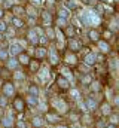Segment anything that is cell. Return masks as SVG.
<instances>
[{
	"mask_svg": "<svg viewBox=\"0 0 119 128\" xmlns=\"http://www.w3.org/2000/svg\"><path fill=\"white\" fill-rule=\"evenodd\" d=\"M85 106H86V109H95V106H97V103L92 100V98H88L86 101H85Z\"/></svg>",
	"mask_w": 119,
	"mask_h": 128,
	"instance_id": "cell-12",
	"label": "cell"
},
{
	"mask_svg": "<svg viewBox=\"0 0 119 128\" xmlns=\"http://www.w3.org/2000/svg\"><path fill=\"white\" fill-rule=\"evenodd\" d=\"M20 63L21 64H28V55L21 54V55H20Z\"/></svg>",
	"mask_w": 119,
	"mask_h": 128,
	"instance_id": "cell-20",
	"label": "cell"
},
{
	"mask_svg": "<svg viewBox=\"0 0 119 128\" xmlns=\"http://www.w3.org/2000/svg\"><path fill=\"white\" fill-rule=\"evenodd\" d=\"M3 125H4V127H12V118H10V116H6V118L3 119Z\"/></svg>",
	"mask_w": 119,
	"mask_h": 128,
	"instance_id": "cell-18",
	"label": "cell"
},
{
	"mask_svg": "<svg viewBox=\"0 0 119 128\" xmlns=\"http://www.w3.org/2000/svg\"><path fill=\"white\" fill-rule=\"evenodd\" d=\"M37 94H39V90H37V86H30V96L37 97Z\"/></svg>",
	"mask_w": 119,
	"mask_h": 128,
	"instance_id": "cell-21",
	"label": "cell"
},
{
	"mask_svg": "<svg viewBox=\"0 0 119 128\" xmlns=\"http://www.w3.org/2000/svg\"><path fill=\"white\" fill-rule=\"evenodd\" d=\"M21 51H22V46L20 43H12L10 45V54L12 55H18V54H21Z\"/></svg>",
	"mask_w": 119,
	"mask_h": 128,
	"instance_id": "cell-3",
	"label": "cell"
},
{
	"mask_svg": "<svg viewBox=\"0 0 119 128\" xmlns=\"http://www.w3.org/2000/svg\"><path fill=\"white\" fill-rule=\"evenodd\" d=\"M0 39H3V34H2V33H0Z\"/></svg>",
	"mask_w": 119,
	"mask_h": 128,
	"instance_id": "cell-47",
	"label": "cell"
},
{
	"mask_svg": "<svg viewBox=\"0 0 119 128\" xmlns=\"http://www.w3.org/2000/svg\"><path fill=\"white\" fill-rule=\"evenodd\" d=\"M0 104L4 106V104H6V98H0Z\"/></svg>",
	"mask_w": 119,
	"mask_h": 128,
	"instance_id": "cell-42",
	"label": "cell"
},
{
	"mask_svg": "<svg viewBox=\"0 0 119 128\" xmlns=\"http://www.w3.org/2000/svg\"><path fill=\"white\" fill-rule=\"evenodd\" d=\"M67 63L68 64H74L76 63V57H74V55H67Z\"/></svg>",
	"mask_w": 119,
	"mask_h": 128,
	"instance_id": "cell-25",
	"label": "cell"
},
{
	"mask_svg": "<svg viewBox=\"0 0 119 128\" xmlns=\"http://www.w3.org/2000/svg\"><path fill=\"white\" fill-rule=\"evenodd\" d=\"M12 9H14V12H15L16 15H21V14L24 12V9H22V8H20V6H14Z\"/></svg>",
	"mask_w": 119,
	"mask_h": 128,
	"instance_id": "cell-24",
	"label": "cell"
},
{
	"mask_svg": "<svg viewBox=\"0 0 119 128\" xmlns=\"http://www.w3.org/2000/svg\"><path fill=\"white\" fill-rule=\"evenodd\" d=\"M67 16H68V10H67V9L60 10V18H67Z\"/></svg>",
	"mask_w": 119,
	"mask_h": 128,
	"instance_id": "cell-26",
	"label": "cell"
},
{
	"mask_svg": "<svg viewBox=\"0 0 119 128\" xmlns=\"http://www.w3.org/2000/svg\"><path fill=\"white\" fill-rule=\"evenodd\" d=\"M68 45H70V48H72L73 51H78V49H80V45H79V42H78V40H74V39H72Z\"/></svg>",
	"mask_w": 119,
	"mask_h": 128,
	"instance_id": "cell-8",
	"label": "cell"
},
{
	"mask_svg": "<svg viewBox=\"0 0 119 128\" xmlns=\"http://www.w3.org/2000/svg\"><path fill=\"white\" fill-rule=\"evenodd\" d=\"M43 20H45V21H48V22H49V21H51V15H49V14H48V12H45V14H43Z\"/></svg>",
	"mask_w": 119,
	"mask_h": 128,
	"instance_id": "cell-34",
	"label": "cell"
},
{
	"mask_svg": "<svg viewBox=\"0 0 119 128\" xmlns=\"http://www.w3.org/2000/svg\"><path fill=\"white\" fill-rule=\"evenodd\" d=\"M49 78V72L46 70V68H42L40 70V73H39V79L42 80V82H46V79Z\"/></svg>",
	"mask_w": 119,
	"mask_h": 128,
	"instance_id": "cell-6",
	"label": "cell"
},
{
	"mask_svg": "<svg viewBox=\"0 0 119 128\" xmlns=\"http://www.w3.org/2000/svg\"><path fill=\"white\" fill-rule=\"evenodd\" d=\"M18 128H26V122L20 121V122H18Z\"/></svg>",
	"mask_w": 119,
	"mask_h": 128,
	"instance_id": "cell-40",
	"label": "cell"
},
{
	"mask_svg": "<svg viewBox=\"0 0 119 128\" xmlns=\"http://www.w3.org/2000/svg\"><path fill=\"white\" fill-rule=\"evenodd\" d=\"M45 54H46V51H45V48H39V49L36 51V55H37V57H40V58H42V57H43Z\"/></svg>",
	"mask_w": 119,
	"mask_h": 128,
	"instance_id": "cell-23",
	"label": "cell"
},
{
	"mask_svg": "<svg viewBox=\"0 0 119 128\" xmlns=\"http://www.w3.org/2000/svg\"><path fill=\"white\" fill-rule=\"evenodd\" d=\"M58 128H67V127H58Z\"/></svg>",
	"mask_w": 119,
	"mask_h": 128,
	"instance_id": "cell-49",
	"label": "cell"
},
{
	"mask_svg": "<svg viewBox=\"0 0 119 128\" xmlns=\"http://www.w3.org/2000/svg\"><path fill=\"white\" fill-rule=\"evenodd\" d=\"M80 20H82V22H84L85 26H91V12H88V10L82 12Z\"/></svg>",
	"mask_w": 119,
	"mask_h": 128,
	"instance_id": "cell-2",
	"label": "cell"
},
{
	"mask_svg": "<svg viewBox=\"0 0 119 128\" xmlns=\"http://www.w3.org/2000/svg\"><path fill=\"white\" fill-rule=\"evenodd\" d=\"M0 58H2V60H6V58H8V52H6L4 49H0Z\"/></svg>",
	"mask_w": 119,
	"mask_h": 128,
	"instance_id": "cell-30",
	"label": "cell"
},
{
	"mask_svg": "<svg viewBox=\"0 0 119 128\" xmlns=\"http://www.w3.org/2000/svg\"><path fill=\"white\" fill-rule=\"evenodd\" d=\"M109 128H115V125H110V127H109Z\"/></svg>",
	"mask_w": 119,
	"mask_h": 128,
	"instance_id": "cell-48",
	"label": "cell"
},
{
	"mask_svg": "<svg viewBox=\"0 0 119 128\" xmlns=\"http://www.w3.org/2000/svg\"><path fill=\"white\" fill-rule=\"evenodd\" d=\"M12 22L15 24V27H21V26H22V22H21L18 18H12Z\"/></svg>",
	"mask_w": 119,
	"mask_h": 128,
	"instance_id": "cell-29",
	"label": "cell"
},
{
	"mask_svg": "<svg viewBox=\"0 0 119 128\" xmlns=\"http://www.w3.org/2000/svg\"><path fill=\"white\" fill-rule=\"evenodd\" d=\"M2 15H3V10H2V9H0V16H2Z\"/></svg>",
	"mask_w": 119,
	"mask_h": 128,
	"instance_id": "cell-46",
	"label": "cell"
},
{
	"mask_svg": "<svg viewBox=\"0 0 119 128\" xmlns=\"http://www.w3.org/2000/svg\"><path fill=\"white\" fill-rule=\"evenodd\" d=\"M82 82H84V84H89V82H91L89 76H85V78H82Z\"/></svg>",
	"mask_w": 119,
	"mask_h": 128,
	"instance_id": "cell-39",
	"label": "cell"
},
{
	"mask_svg": "<svg viewBox=\"0 0 119 128\" xmlns=\"http://www.w3.org/2000/svg\"><path fill=\"white\" fill-rule=\"evenodd\" d=\"M46 34L49 36V39H52V37H54V32H52L51 28H48V30H46Z\"/></svg>",
	"mask_w": 119,
	"mask_h": 128,
	"instance_id": "cell-38",
	"label": "cell"
},
{
	"mask_svg": "<svg viewBox=\"0 0 119 128\" xmlns=\"http://www.w3.org/2000/svg\"><path fill=\"white\" fill-rule=\"evenodd\" d=\"M98 48H100L103 52H109V51H110V48H109V45H107L106 42H98Z\"/></svg>",
	"mask_w": 119,
	"mask_h": 128,
	"instance_id": "cell-10",
	"label": "cell"
},
{
	"mask_svg": "<svg viewBox=\"0 0 119 128\" xmlns=\"http://www.w3.org/2000/svg\"><path fill=\"white\" fill-rule=\"evenodd\" d=\"M89 37H91L92 40H98V33H97V32H94V30H92V32L89 33Z\"/></svg>",
	"mask_w": 119,
	"mask_h": 128,
	"instance_id": "cell-27",
	"label": "cell"
},
{
	"mask_svg": "<svg viewBox=\"0 0 119 128\" xmlns=\"http://www.w3.org/2000/svg\"><path fill=\"white\" fill-rule=\"evenodd\" d=\"M85 63L88 64V66H92V64L95 63V55H94V54H88V55L85 57Z\"/></svg>",
	"mask_w": 119,
	"mask_h": 128,
	"instance_id": "cell-7",
	"label": "cell"
},
{
	"mask_svg": "<svg viewBox=\"0 0 119 128\" xmlns=\"http://www.w3.org/2000/svg\"><path fill=\"white\" fill-rule=\"evenodd\" d=\"M62 74H64V76H70V72H68L67 68H62Z\"/></svg>",
	"mask_w": 119,
	"mask_h": 128,
	"instance_id": "cell-41",
	"label": "cell"
},
{
	"mask_svg": "<svg viewBox=\"0 0 119 128\" xmlns=\"http://www.w3.org/2000/svg\"><path fill=\"white\" fill-rule=\"evenodd\" d=\"M15 79H16V80L24 79V73H22V72H16V73H15Z\"/></svg>",
	"mask_w": 119,
	"mask_h": 128,
	"instance_id": "cell-28",
	"label": "cell"
},
{
	"mask_svg": "<svg viewBox=\"0 0 119 128\" xmlns=\"http://www.w3.org/2000/svg\"><path fill=\"white\" fill-rule=\"evenodd\" d=\"M28 37H30V40H31V42H37V40H39V36H37L36 30H30Z\"/></svg>",
	"mask_w": 119,
	"mask_h": 128,
	"instance_id": "cell-11",
	"label": "cell"
},
{
	"mask_svg": "<svg viewBox=\"0 0 119 128\" xmlns=\"http://www.w3.org/2000/svg\"><path fill=\"white\" fill-rule=\"evenodd\" d=\"M34 3H36V4H39V3H40V2H39V0H34Z\"/></svg>",
	"mask_w": 119,
	"mask_h": 128,
	"instance_id": "cell-45",
	"label": "cell"
},
{
	"mask_svg": "<svg viewBox=\"0 0 119 128\" xmlns=\"http://www.w3.org/2000/svg\"><path fill=\"white\" fill-rule=\"evenodd\" d=\"M66 6H67L68 9H74V8H76V3H74L73 0H67V2H66Z\"/></svg>",
	"mask_w": 119,
	"mask_h": 128,
	"instance_id": "cell-22",
	"label": "cell"
},
{
	"mask_svg": "<svg viewBox=\"0 0 119 128\" xmlns=\"http://www.w3.org/2000/svg\"><path fill=\"white\" fill-rule=\"evenodd\" d=\"M112 30H116V22H115V21L112 22Z\"/></svg>",
	"mask_w": 119,
	"mask_h": 128,
	"instance_id": "cell-43",
	"label": "cell"
},
{
	"mask_svg": "<svg viewBox=\"0 0 119 128\" xmlns=\"http://www.w3.org/2000/svg\"><path fill=\"white\" fill-rule=\"evenodd\" d=\"M16 66H18V61H16L15 58H12V60L8 61V67H9V68H15Z\"/></svg>",
	"mask_w": 119,
	"mask_h": 128,
	"instance_id": "cell-19",
	"label": "cell"
},
{
	"mask_svg": "<svg viewBox=\"0 0 119 128\" xmlns=\"http://www.w3.org/2000/svg\"><path fill=\"white\" fill-rule=\"evenodd\" d=\"M49 55H51V63L52 64H57L60 61L58 60V54H57V49H55V48H52V49L49 51Z\"/></svg>",
	"mask_w": 119,
	"mask_h": 128,
	"instance_id": "cell-5",
	"label": "cell"
},
{
	"mask_svg": "<svg viewBox=\"0 0 119 128\" xmlns=\"http://www.w3.org/2000/svg\"><path fill=\"white\" fill-rule=\"evenodd\" d=\"M52 103H54V106L57 107V110H58L60 113H66V112H67V104H66L62 100H58V98H55Z\"/></svg>",
	"mask_w": 119,
	"mask_h": 128,
	"instance_id": "cell-1",
	"label": "cell"
},
{
	"mask_svg": "<svg viewBox=\"0 0 119 128\" xmlns=\"http://www.w3.org/2000/svg\"><path fill=\"white\" fill-rule=\"evenodd\" d=\"M2 32H6V24L3 21H0V33Z\"/></svg>",
	"mask_w": 119,
	"mask_h": 128,
	"instance_id": "cell-35",
	"label": "cell"
},
{
	"mask_svg": "<svg viewBox=\"0 0 119 128\" xmlns=\"http://www.w3.org/2000/svg\"><path fill=\"white\" fill-rule=\"evenodd\" d=\"M58 85L61 86V88H67V86H68V80H67L66 78L61 76V78H58Z\"/></svg>",
	"mask_w": 119,
	"mask_h": 128,
	"instance_id": "cell-9",
	"label": "cell"
},
{
	"mask_svg": "<svg viewBox=\"0 0 119 128\" xmlns=\"http://www.w3.org/2000/svg\"><path fill=\"white\" fill-rule=\"evenodd\" d=\"M27 12H28V15H30V16H34V15H36V14H34V9H33L31 6H30L28 9H27Z\"/></svg>",
	"mask_w": 119,
	"mask_h": 128,
	"instance_id": "cell-36",
	"label": "cell"
},
{
	"mask_svg": "<svg viewBox=\"0 0 119 128\" xmlns=\"http://www.w3.org/2000/svg\"><path fill=\"white\" fill-rule=\"evenodd\" d=\"M27 101H28L31 106H37V103H39V101H37V97H33V96H28Z\"/></svg>",
	"mask_w": 119,
	"mask_h": 128,
	"instance_id": "cell-17",
	"label": "cell"
},
{
	"mask_svg": "<svg viewBox=\"0 0 119 128\" xmlns=\"http://www.w3.org/2000/svg\"><path fill=\"white\" fill-rule=\"evenodd\" d=\"M72 97H73L74 100H78V98H79V91H78V90H72Z\"/></svg>",
	"mask_w": 119,
	"mask_h": 128,
	"instance_id": "cell-32",
	"label": "cell"
},
{
	"mask_svg": "<svg viewBox=\"0 0 119 128\" xmlns=\"http://www.w3.org/2000/svg\"><path fill=\"white\" fill-rule=\"evenodd\" d=\"M101 112H103L104 115H109V113H110V104L104 103V104L101 106Z\"/></svg>",
	"mask_w": 119,
	"mask_h": 128,
	"instance_id": "cell-15",
	"label": "cell"
},
{
	"mask_svg": "<svg viewBox=\"0 0 119 128\" xmlns=\"http://www.w3.org/2000/svg\"><path fill=\"white\" fill-rule=\"evenodd\" d=\"M15 109H16V110H20V112L24 109V103H22V100H20V98H16V100H15Z\"/></svg>",
	"mask_w": 119,
	"mask_h": 128,
	"instance_id": "cell-13",
	"label": "cell"
},
{
	"mask_svg": "<svg viewBox=\"0 0 119 128\" xmlns=\"http://www.w3.org/2000/svg\"><path fill=\"white\" fill-rule=\"evenodd\" d=\"M57 24H58L60 27H64V26H66V18H58Z\"/></svg>",
	"mask_w": 119,
	"mask_h": 128,
	"instance_id": "cell-31",
	"label": "cell"
},
{
	"mask_svg": "<svg viewBox=\"0 0 119 128\" xmlns=\"http://www.w3.org/2000/svg\"><path fill=\"white\" fill-rule=\"evenodd\" d=\"M46 2H48V3H49V4H52V3H54V2H55V0H46Z\"/></svg>",
	"mask_w": 119,
	"mask_h": 128,
	"instance_id": "cell-44",
	"label": "cell"
},
{
	"mask_svg": "<svg viewBox=\"0 0 119 128\" xmlns=\"http://www.w3.org/2000/svg\"><path fill=\"white\" fill-rule=\"evenodd\" d=\"M33 124H34L36 127H42V125H43V119H42L40 116H36V118L33 119Z\"/></svg>",
	"mask_w": 119,
	"mask_h": 128,
	"instance_id": "cell-16",
	"label": "cell"
},
{
	"mask_svg": "<svg viewBox=\"0 0 119 128\" xmlns=\"http://www.w3.org/2000/svg\"><path fill=\"white\" fill-rule=\"evenodd\" d=\"M110 121H112V124H113V125H116V124L119 122V121H118V116H116V115H115V116H112V119H110Z\"/></svg>",
	"mask_w": 119,
	"mask_h": 128,
	"instance_id": "cell-37",
	"label": "cell"
},
{
	"mask_svg": "<svg viewBox=\"0 0 119 128\" xmlns=\"http://www.w3.org/2000/svg\"><path fill=\"white\" fill-rule=\"evenodd\" d=\"M91 85H92L91 88H92L94 91H98V90H100V84H97V82H94V84H91Z\"/></svg>",
	"mask_w": 119,
	"mask_h": 128,
	"instance_id": "cell-33",
	"label": "cell"
},
{
	"mask_svg": "<svg viewBox=\"0 0 119 128\" xmlns=\"http://www.w3.org/2000/svg\"><path fill=\"white\" fill-rule=\"evenodd\" d=\"M3 91H4V94H6L8 97H12L14 92H15V88H14L12 84H6V85L3 86Z\"/></svg>",
	"mask_w": 119,
	"mask_h": 128,
	"instance_id": "cell-4",
	"label": "cell"
},
{
	"mask_svg": "<svg viewBox=\"0 0 119 128\" xmlns=\"http://www.w3.org/2000/svg\"><path fill=\"white\" fill-rule=\"evenodd\" d=\"M46 119H48V122H57V121H58V115H54V113H48Z\"/></svg>",
	"mask_w": 119,
	"mask_h": 128,
	"instance_id": "cell-14",
	"label": "cell"
}]
</instances>
